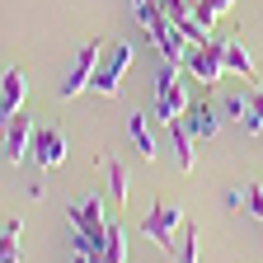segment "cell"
<instances>
[{
  "label": "cell",
  "mask_w": 263,
  "mask_h": 263,
  "mask_svg": "<svg viewBox=\"0 0 263 263\" xmlns=\"http://www.w3.org/2000/svg\"><path fill=\"white\" fill-rule=\"evenodd\" d=\"M221 47H226V43H212V38H207V43H188V52H183L179 66H183V71H188L197 85H202V89H212V85L226 76V57H221Z\"/></svg>",
  "instance_id": "3957f363"
},
{
  "label": "cell",
  "mask_w": 263,
  "mask_h": 263,
  "mask_svg": "<svg viewBox=\"0 0 263 263\" xmlns=\"http://www.w3.org/2000/svg\"><path fill=\"white\" fill-rule=\"evenodd\" d=\"M99 57H104V43L89 38V43L76 52L71 71H66V80H61V99H80V94L89 89V80H94V71H99Z\"/></svg>",
  "instance_id": "5b68a950"
},
{
  "label": "cell",
  "mask_w": 263,
  "mask_h": 263,
  "mask_svg": "<svg viewBox=\"0 0 263 263\" xmlns=\"http://www.w3.org/2000/svg\"><path fill=\"white\" fill-rule=\"evenodd\" d=\"M188 14H193V24H197V28H202V33H207V38H212V24L221 19V14H216V5H212V0H193V10H188Z\"/></svg>",
  "instance_id": "2e32d148"
},
{
  "label": "cell",
  "mask_w": 263,
  "mask_h": 263,
  "mask_svg": "<svg viewBox=\"0 0 263 263\" xmlns=\"http://www.w3.org/2000/svg\"><path fill=\"white\" fill-rule=\"evenodd\" d=\"M71 263H89V258H85V254H80V249H76V258H71Z\"/></svg>",
  "instance_id": "603a6c76"
},
{
  "label": "cell",
  "mask_w": 263,
  "mask_h": 263,
  "mask_svg": "<svg viewBox=\"0 0 263 263\" xmlns=\"http://www.w3.org/2000/svg\"><path fill=\"white\" fill-rule=\"evenodd\" d=\"M221 202H226L230 212H245V188H226V193H221Z\"/></svg>",
  "instance_id": "d6986e66"
},
{
  "label": "cell",
  "mask_w": 263,
  "mask_h": 263,
  "mask_svg": "<svg viewBox=\"0 0 263 263\" xmlns=\"http://www.w3.org/2000/svg\"><path fill=\"white\" fill-rule=\"evenodd\" d=\"M188 5H193V0H188Z\"/></svg>",
  "instance_id": "cb8c5ba5"
},
{
  "label": "cell",
  "mask_w": 263,
  "mask_h": 263,
  "mask_svg": "<svg viewBox=\"0 0 263 263\" xmlns=\"http://www.w3.org/2000/svg\"><path fill=\"white\" fill-rule=\"evenodd\" d=\"M127 137H132V146L141 151V160H155V155H160V146H155V137H151L146 113H132V118H127Z\"/></svg>",
  "instance_id": "7c38bea8"
},
{
  "label": "cell",
  "mask_w": 263,
  "mask_h": 263,
  "mask_svg": "<svg viewBox=\"0 0 263 263\" xmlns=\"http://www.w3.org/2000/svg\"><path fill=\"white\" fill-rule=\"evenodd\" d=\"M183 226V207H174V202H155L146 216H141V235L155 245V249H164L170 254L174 249V230Z\"/></svg>",
  "instance_id": "277c9868"
},
{
  "label": "cell",
  "mask_w": 263,
  "mask_h": 263,
  "mask_svg": "<svg viewBox=\"0 0 263 263\" xmlns=\"http://www.w3.org/2000/svg\"><path fill=\"white\" fill-rule=\"evenodd\" d=\"M197 258H202V230L188 226L183 240H179V249H174V263H197Z\"/></svg>",
  "instance_id": "4fadbf2b"
},
{
  "label": "cell",
  "mask_w": 263,
  "mask_h": 263,
  "mask_svg": "<svg viewBox=\"0 0 263 263\" xmlns=\"http://www.w3.org/2000/svg\"><path fill=\"white\" fill-rule=\"evenodd\" d=\"M132 61H137L132 43H113V47H104V57H99V71H94L89 89H94L99 99H118V85H122V76L132 71Z\"/></svg>",
  "instance_id": "7a4b0ae2"
},
{
  "label": "cell",
  "mask_w": 263,
  "mask_h": 263,
  "mask_svg": "<svg viewBox=\"0 0 263 263\" xmlns=\"http://www.w3.org/2000/svg\"><path fill=\"white\" fill-rule=\"evenodd\" d=\"M108 193H113V202H118V207H127V197H132V179H127L122 164H108Z\"/></svg>",
  "instance_id": "9a60e30c"
},
{
  "label": "cell",
  "mask_w": 263,
  "mask_h": 263,
  "mask_svg": "<svg viewBox=\"0 0 263 263\" xmlns=\"http://www.w3.org/2000/svg\"><path fill=\"white\" fill-rule=\"evenodd\" d=\"M245 216L263 221V183H249V188H245Z\"/></svg>",
  "instance_id": "ac0fdd59"
},
{
  "label": "cell",
  "mask_w": 263,
  "mask_h": 263,
  "mask_svg": "<svg viewBox=\"0 0 263 263\" xmlns=\"http://www.w3.org/2000/svg\"><path fill=\"white\" fill-rule=\"evenodd\" d=\"M170 151H174V164H179V174H193V160H197V137L188 132L183 118L170 122Z\"/></svg>",
  "instance_id": "9c48e42d"
},
{
  "label": "cell",
  "mask_w": 263,
  "mask_h": 263,
  "mask_svg": "<svg viewBox=\"0 0 263 263\" xmlns=\"http://www.w3.org/2000/svg\"><path fill=\"white\" fill-rule=\"evenodd\" d=\"M104 263H127V230L118 221H108V245H104Z\"/></svg>",
  "instance_id": "5bb4252c"
},
{
  "label": "cell",
  "mask_w": 263,
  "mask_h": 263,
  "mask_svg": "<svg viewBox=\"0 0 263 263\" xmlns=\"http://www.w3.org/2000/svg\"><path fill=\"white\" fill-rule=\"evenodd\" d=\"M212 5H216V14H226V10H235L240 0H212Z\"/></svg>",
  "instance_id": "44dd1931"
},
{
  "label": "cell",
  "mask_w": 263,
  "mask_h": 263,
  "mask_svg": "<svg viewBox=\"0 0 263 263\" xmlns=\"http://www.w3.org/2000/svg\"><path fill=\"white\" fill-rule=\"evenodd\" d=\"M10 118H14V113H5V104H0V137H5V127H10Z\"/></svg>",
  "instance_id": "7402d4cb"
},
{
  "label": "cell",
  "mask_w": 263,
  "mask_h": 263,
  "mask_svg": "<svg viewBox=\"0 0 263 263\" xmlns=\"http://www.w3.org/2000/svg\"><path fill=\"white\" fill-rule=\"evenodd\" d=\"M28 99V76L24 71H5L0 76V104H5V113H19Z\"/></svg>",
  "instance_id": "8fae6325"
},
{
  "label": "cell",
  "mask_w": 263,
  "mask_h": 263,
  "mask_svg": "<svg viewBox=\"0 0 263 263\" xmlns=\"http://www.w3.org/2000/svg\"><path fill=\"white\" fill-rule=\"evenodd\" d=\"M183 122L197 141H212L216 137V127H221V113L207 104V99H188V108H183Z\"/></svg>",
  "instance_id": "ba28073f"
},
{
  "label": "cell",
  "mask_w": 263,
  "mask_h": 263,
  "mask_svg": "<svg viewBox=\"0 0 263 263\" xmlns=\"http://www.w3.org/2000/svg\"><path fill=\"white\" fill-rule=\"evenodd\" d=\"M183 66L179 61H164L160 66V71H155V118L164 122V127H170L174 118H183V108H188V89H183Z\"/></svg>",
  "instance_id": "6da1fadb"
},
{
  "label": "cell",
  "mask_w": 263,
  "mask_h": 263,
  "mask_svg": "<svg viewBox=\"0 0 263 263\" xmlns=\"http://www.w3.org/2000/svg\"><path fill=\"white\" fill-rule=\"evenodd\" d=\"M249 104H254V113H258V122H263V89H249Z\"/></svg>",
  "instance_id": "ffe728a7"
},
{
  "label": "cell",
  "mask_w": 263,
  "mask_h": 263,
  "mask_svg": "<svg viewBox=\"0 0 263 263\" xmlns=\"http://www.w3.org/2000/svg\"><path fill=\"white\" fill-rule=\"evenodd\" d=\"M24 249H19V235L14 230H0V263H19Z\"/></svg>",
  "instance_id": "e0dca14e"
},
{
  "label": "cell",
  "mask_w": 263,
  "mask_h": 263,
  "mask_svg": "<svg viewBox=\"0 0 263 263\" xmlns=\"http://www.w3.org/2000/svg\"><path fill=\"white\" fill-rule=\"evenodd\" d=\"M33 132H38V122L19 108V113L10 118V127H5V160H10V164H19L24 155H33Z\"/></svg>",
  "instance_id": "8992f818"
},
{
  "label": "cell",
  "mask_w": 263,
  "mask_h": 263,
  "mask_svg": "<svg viewBox=\"0 0 263 263\" xmlns=\"http://www.w3.org/2000/svg\"><path fill=\"white\" fill-rule=\"evenodd\" d=\"M221 57H226V76H240V80H249V85L258 80V66H254V57H249L245 43H226Z\"/></svg>",
  "instance_id": "30bf717a"
},
{
  "label": "cell",
  "mask_w": 263,
  "mask_h": 263,
  "mask_svg": "<svg viewBox=\"0 0 263 263\" xmlns=\"http://www.w3.org/2000/svg\"><path fill=\"white\" fill-rule=\"evenodd\" d=\"M61 160H66V137L52 132V127H38V132H33V164L47 174V170H57Z\"/></svg>",
  "instance_id": "52a82bcc"
}]
</instances>
